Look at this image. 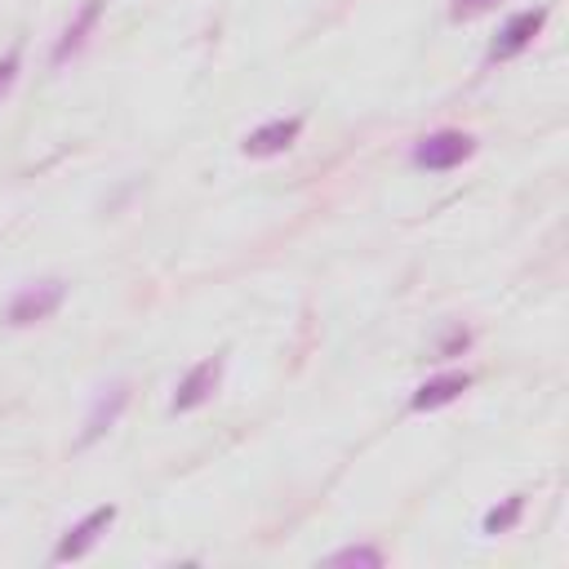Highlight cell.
Wrapping results in <instances>:
<instances>
[{
  "mask_svg": "<svg viewBox=\"0 0 569 569\" xmlns=\"http://www.w3.org/2000/svg\"><path fill=\"white\" fill-rule=\"evenodd\" d=\"M471 151H476L471 133H458V129H436V133L418 138L409 156H413V164H418V169L445 173V169H458V164H462Z\"/></svg>",
  "mask_w": 569,
  "mask_h": 569,
  "instance_id": "obj_1",
  "label": "cell"
},
{
  "mask_svg": "<svg viewBox=\"0 0 569 569\" xmlns=\"http://www.w3.org/2000/svg\"><path fill=\"white\" fill-rule=\"evenodd\" d=\"M62 298H67V280H40V284H22V289L9 298V307H4V320H9L13 329H22V325H36V320L53 316Z\"/></svg>",
  "mask_w": 569,
  "mask_h": 569,
  "instance_id": "obj_2",
  "label": "cell"
},
{
  "mask_svg": "<svg viewBox=\"0 0 569 569\" xmlns=\"http://www.w3.org/2000/svg\"><path fill=\"white\" fill-rule=\"evenodd\" d=\"M542 22H547V9H520V13H511V18L498 27L493 44H489V62H507V58H516L520 49H529L533 36L542 31Z\"/></svg>",
  "mask_w": 569,
  "mask_h": 569,
  "instance_id": "obj_3",
  "label": "cell"
},
{
  "mask_svg": "<svg viewBox=\"0 0 569 569\" xmlns=\"http://www.w3.org/2000/svg\"><path fill=\"white\" fill-rule=\"evenodd\" d=\"M111 520H116V507H111V502H107V507H93V511H89L80 525H71V529L62 533V542L53 547V560H58V565L80 560V556H84V551H89V547H93V542L107 533V525H111Z\"/></svg>",
  "mask_w": 569,
  "mask_h": 569,
  "instance_id": "obj_4",
  "label": "cell"
},
{
  "mask_svg": "<svg viewBox=\"0 0 569 569\" xmlns=\"http://www.w3.org/2000/svg\"><path fill=\"white\" fill-rule=\"evenodd\" d=\"M218 378H222V356H213V360H200V365H196V369H187V378L178 382V391H173L169 409H173V413L200 409V405H204V400L213 396Z\"/></svg>",
  "mask_w": 569,
  "mask_h": 569,
  "instance_id": "obj_5",
  "label": "cell"
},
{
  "mask_svg": "<svg viewBox=\"0 0 569 569\" xmlns=\"http://www.w3.org/2000/svg\"><path fill=\"white\" fill-rule=\"evenodd\" d=\"M298 129H302V120H298V116H289V120H271V124L253 129V133L240 142V151H244V156H258V160H267V156H280L284 147H293Z\"/></svg>",
  "mask_w": 569,
  "mask_h": 569,
  "instance_id": "obj_6",
  "label": "cell"
},
{
  "mask_svg": "<svg viewBox=\"0 0 569 569\" xmlns=\"http://www.w3.org/2000/svg\"><path fill=\"white\" fill-rule=\"evenodd\" d=\"M124 400H129V387L124 382H111V387H102V396L93 400V409H89V418H84V431H80V445H93L116 418H120V409H124Z\"/></svg>",
  "mask_w": 569,
  "mask_h": 569,
  "instance_id": "obj_7",
  "label": "cell"
},
{
  "mask_svg": "<svg viewBox=\"0 0 569 569\" xmlns=\"http://www.w3.org/2000/svg\"><path fill=\"white\" fill-rule=\"evenodd\" d=\"M98 18H102V0H84V9L67 22V31L58 36V44H53V53H49V58H53V67H62L71 53H80V49H84V40H89V31L98 27Z\"/></svg>",
  "mask_w": 569,
  "mask_h": 569,
  "instance_id": "obj_8",
  "label": "cell"
},
{
  "mask_svg": "<svg viewBox=\"0 0 569 569\" xmlns=\"http://www.w3.org/2000/svg\"><path fill=\"white\" fill-rule=\"evenodd\" d=\"M471 387V378L467 373H440V378H427L418 391H413V400H409V409L413 413H427V409H440V405H449V400H458L462 391Z\"/></svg>",
  "mask_w": 569,
  "mask_h": 569,
  "instance_id": "obj_9",
  "label": "cell"
},
{
  "mask_svg": "<svg viewBox=\"0 0 569 569\" xmlns=\"http://www.w3.org/2000/svg\"><path fill=\"white\" fill-rule=\"evenodd\" d=\"M520 507H525V498H520V493H511L502 507H489V511H485L480 529H485V533H502V529H511V525L520 520Z\"/></svg>",
  "mask_w": 569,
  "mask_h": 569,
  "instance_id": "obj_10",
  "label": "cell"
},
{
  "mask_svg": "<svg viewBox=\"0 0 569 569\" xmlns=\"http://www.w3.org/2000/svg\"><path fill=\"white\" fill-rule=\"evenodd\" d=\"M329 565H369V569H378L382 551H373V547H342V551L329 556Z\"/></svg>",
  "mask_w": 569,
  "mask_h": 569,
  "instance_id": "obj_11",
  "label": "cell"
},
{
  "mask_svg": "<svg viewBox=\"0 0 569 569\" xmlns=\"http://www.w3.org/2000/svg\"><path fill=\"white\" fill-rule=\"evenodd\" d=\"M13 80H18V53H4L0 58V98L13 89Z\"/></svg>",
  "mask_w": 569,
  "mask_h": 569,
  "instance_id": "obj_12",
  "label": "cell"
},
{
  "mask_svg": "<svg viewBox=\"0 0 569 569\" xmlns=\"http://www.w3.org/2000/svg\"><path fill=\"white\" fill-rule=\"evenodd\" d=\"M498 0H453V18H476L485 9H493Z\"/></svg>",
  "mask_w": 569,
  "mask_h": 569,
  "instance_id": "obj_13",
  "label": "cell"
},
{
  "mask_svg": "<svg viewBox=\"0 0 569 569\" xmlns=\"http://www.w3.org/2000/svg\"><path fill=\"white\" fill-rule=\"evenodd\" d=\"M467 342H471V333H467V329H449V338L440 342V356H453V351H458V347H467Z\"/></svg>",
  "mask_w": 569,
  "mask_h": 569,
  "instance_id": "obj_14",
  "label": "cell"
}]
</instances>
